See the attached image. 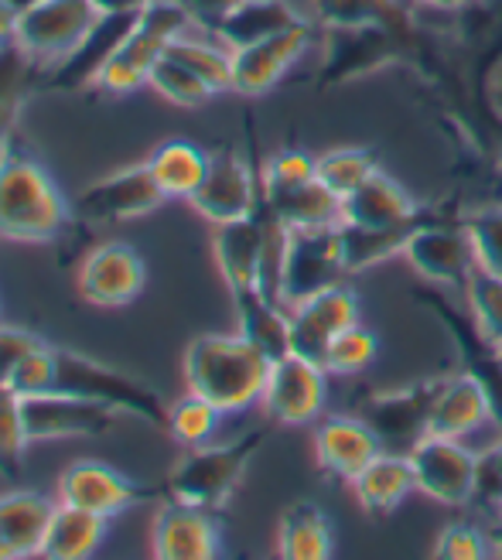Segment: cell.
Listing matches in <instances>:
<instances>
[{
  "label": "cell",
  "instance_id": "cell-1",
  "mask_svg": "<svg viewBox=\"0 0 502 560\" xmlns=\"http://www.w3.org/2000/svg\"><path fill=\"white\" fill-rule=\"evenodd\" d=\"M424 75L482 114V127L502 133V0H471L455 11L448 32H434Z\"/></svg>",
  "mask_w": 502,
  "mask_h": 560
},
{
  "label": "cell",
  "instance_id": "cell-2",
  "mask_svg": "<svg viewBox=\"0 0 502 560\" xmlns=\"http://www.w3.org/2000/svg\"><path fill=\"white\" fill-rule=\"evenodd\" d=\"M11 389H17L21 397L27 394H69L103 404L117 413L137 417L151 428L167 431V404L154 386L144 380H137L124 370L106 366V362L86 355V352H72L62 346L42 342L32 355H27L14 380Z\"/></svg>",
  "mask_w": 502,
  "mask_h": 560
},
{
  "label": "cell",
  "instance_id": "cell-3",
  "mask_svg": "<svg viewBox=\"0 0 502 560\" xmlns=\"http://www.w3.org/2000/svg\"><path fill=\"white\" fill-rule=\"evenodd\" d=\"M72 206L45 164L27 151L21 130L0 144V236L14 243H51L72 226Z\"/></svg>",
  "mask_w": 502,
  "mask_h": 560
},
{
  "label": "cell",
  "instance_id": "cell-4",
  "mask_svg": "<svg viewBox=\"0 0 502 560\" xmlns=\"http://www.w3.org/2000/svg\"><path fill=\"white\" fill-rule=\"evenodd\" d=\"M270 362L243 335L206 331L195 335L185 349V386L199 394L222 413H240L260 404V394L270 376Z\"/></svg>",
  "mask_w": 502,
  "mask_h": 560
},
{
  "label": "cell",
  "instance_id": "cell-5",
  "mask_svg": "<svg viewBox=\"0 0 502 560\" xmlns=\"http://www.w3.org/2000/svg\"><path fill=\"white\" fill-rule=\"evenodd\" d=\"M270 428H254L240 434L230 444H199V447H185V455L172 465V471L157 482L161 486V502L164 499H178L188 506H199L209 513L226 510V502L240 489L243 475L249 462L257 458L264 447Z\"/></svg>",
  "mask_w": 502,
  "mask_h": 560
},
{
  "label": "cell",
  "instance_id": "cell-6",
  "mask_svg": "<svg viewBox=\"0 0 502 560\" xmlns=\"http://www.w3.org/2000/svg\"><path fill=\"white\" fill-rule=\"evenodd\" d=\"M188 27H191V21L178 0H154L151 8H144L133 18L130 32L124 35V42L114 51V59H109L106 69L100 72L96 90L124 96V93L148 86L151 69L157 66L164 48L172 45V38L185 35Z\"/></svg>",
  "mask_w": 502,
  "mask_h": 560
},
{
  "label": "cell",
  "instance_id": "cell-7",
  "mask_svg": "<svg viewBox=\"0 0 502 560\" xmlns=\"http://www.w3.org/2000/svg\"><path fill=\"white\" fill-rule=\"evenodd\" d=\"M441 386L444 376L413 380L394 389H359L352 413L373 428L383 452L407 455L417 441H424L431 434V413Z\"/></svg>",
  "mask_w": 502,
  "mask_h": 560
},
{
  "label": "cell",
  "instance_id": "cell-8",
  "mask_svg": "<svg viewBox=\"0 0 502 560\" xmlns=\"http://www.w3.org/2000/svg\"><path fill=\"white\" fill-rule=\"evenodd\" d=\"M400 257L417 277H424L428 284L462 288V291L479 267L476 246H471V236L465 230L458 209H448V212L431 209V215L410 233Z\"/></svg>",
  "mask_w": 502,
  "mask_h": 560
},
{
  "label": "cell",
  "instance_id": "cell-9",
  "mask_svg": "<svg viewBox=\"0 0 502 560\" xmlns=\"http://www.w3.org/2000/svg\"><path fill=\"white\" fill-rule=\"evenodd\" d=\"M413 301L424 304L444 325V331L452 335L455 352H458V370L482 386V394L489 397V407H492V424H499L502 431V352L489 342V335L471 318V312H462V307L444 294V288L437 284L417 288Z\"/></svg>",
  "mask_w": 502,
  "mask_h": 560
},
{
  "label": "cell",
  "instance_id": "cell-10",
  "mask_svg": "<svg viewBox=\"0 0 502 560\" xmlns=\"http://www.w3.org/2000/svg\"><path fill=\"white\" fill-rule=\"evenodd\" d=\"M164 202H167V195L154 182L151 167L130 164L82 188L72 202V215L79 222H86V226H114V222L151 215Z\"/></svg>",
  "mask_w": 502,
  "mask_h": 560
},
{
  "label": "cell",
  "instance_id": "cell-11",
  "mask_svg": "<svg viewBox=\"0 0 502 560\" xmlns=\"http://www.w3.org/2000/svg\"><path fill=\"white\" fill-rule=\"evenodd\" d=\"M188 206L209 219L212 226L254 215L260 209V161L240 154L236 148H219L209 154L206 178Z\"/></svg>",
  "mask_w": 502,
  "mask_h": 560
},
{
  "label": "cell",
  "instance_id": "cell-12",
  "mask_svg": "<svg viewBox=\"0 0 502 560\" xmlns=\"http://www.w3.org/2000/svg\"><path fill=\"white\" fill-rule=\"evenodd\" d=\"M93 0H35L17 14V45L42 66L62 62L100 21Z\"/></svg>",
  "mask_w": 502,
  "mask_h": 560
},
{
  "label": "cell",
  "instance_id": "cell-13",
  "mask_svg": "<svg viewBox=\"0 0 502 560\" xmlns=\"http://www.w3.org/2000/svg\"><path fill=\"white\" fill-rule=\"evenodd\" d=\"M346 277L349 270H346V254H342V222L339 226L291 230L284 280H281V301L288 307L331 284H342Z\"/></svg>",
  "mask_w": 502,
  "mask_h": 560
},
{
  "label": "cell",
  "instance_id": "cell-14",
  "mask_svg": "<svg viewBox=\"0 0 502 560\" xmlns=\"http://www.w3.org/2000/svg\"><path fill=\"white\" fill-rule=\"evenodd\" d=\"M410 468H413V486L421 495L441 502V506L462 510L476 495V465L479 452H468L458 438H441L428 434L417 441L410 452Z\"/></svg>",
  "mask_w": 502,
  "mask_h": 560
},
{
  "label": "cell",
  "instance_id": "cell-15",
  "mask_svg": "<svg viewBox=\"0 0 502 560\" xmlns=\"http://www.w3.org/2000/svg\"><path fill=\"white\" fill-rule=\"evenodd\" d=\"M328 400V370L294 352L270 362V376L260 394V407L270 424L301 428L322 417Z\"/></svg>",
  "mask_w": 502,
  "mask_h": 560
},
{
  "label": "cell",
  "instance_id": "cell-16",
  "mask_svg": "<svg viewBox=\"0 0 502 560\" xmlns=\"http://www.w3.org/2000/svg\"><path fill=\"white\" fill-rule=\"evenodd\" d=\"M148 499L161 502V486H144L137 479H127L124 471L109 468L103 462H93V458L72 462L59 475V502L90 510L103 520H114L127 513L130 506H141Z\"/></svg>",
  "mask_w": 502,
  "mask_h": 560
},
{
  "label": "cell",
  "instance_id": "cell-17",
  "mask_svg": "<svg viewBox=\"0 0 502 560\" xmlns=\"http://www.w3.org/2000/svg\"><path fill=\"white\" fill-rule=\"evenodd\" d=\"M148 264L130 243H100L79 264L75 291L93 307H127L144 294Z\"/></svg>",
  "mask_w": 502,
  "mask_h": 560
},
{
  "label": "cell",
  "instance_id": "cell-18",
  "mask_svg": "<svg viewBox=\"0 0 502 560\" xmlns=\"http://www.w3.org/2000/svg\"><path fill=\"white\" fill-rule=\"evenodd\" d=\"M318 24L304 18L284 32H277L264 42L233 48V93L240 96H264L288 75V69L301 59L315 42Z\"/></svg>",
  "mask_w": 502,
  "mask_h": 560
},
{
  "label": "cell",
  "instance_id": "cell-19",
  "mask_svg": "<svg viewBox=\"0 0 502 560\" xmlns=\"http://www.w3.org/2000/svg\"><path fill=\"white\" fill-rule=\"evenodd\" d=\"M359 322V294L346 284H331L312 298L291 304V352L325 366V355L339 335Z\"/></svg>",
  "mask_w": 502,
  "mask_h": 560
},
{
  "label": "cell",
  "instance_id": "cell-20",
  "mask_svg": "<svg viewBox=\"0 0 502 560\" xmlns=\"http://www.w3.org/2000/svg\"><path fill=\"white\" fill-rule=\"evenodd\" d=\"M24 428L32 441L103 438L117 428V410L69 394H27L21 397Z\"/></svg>",
  "mask_w": 502,
  "mask_h": 560
},
{
  "label": "cell",
  "instance_id": "cell-21",
  "mask_svg": "<svg viewBox=\"0 0 502 560\" xmlns=\"http://www.w3.org/2000/svg\"><path fill=\"white\" fill-rule=\"evenodd\" d=\"M151 550L161 560H209L222 553V529L215 513L178 499H164L154 516Z\"/></svg>",
  "mask_w": 502,
  "mask_h": 560
},
{
  "label": "cell",
  "instance_id": "cell-22",
  "mask_svg": "<svg viewBox=\"0 0 502 560\" xmlns=\"http://www.w3.org/2000/svg\"><path fill=\"white\" fill-rule=\"evenodd\" d=\"M133 18L137 14H100V21L90 27V35L82 38L62 62L48 66L45 90H51V93L93 90L96 82H100V72L106 69V62L114 59L117 45L130 32Z\"/></svg>",
  "mask_w": 502,
  "mask_h": 560
},
{
  "label": "cell",
  "instance_id": "cell-23",
  "mask_svg": "<svg viewBox=\"0 0 502 560\" xmlns=\"http://www.w3.org/2000/svg\"><path fill=\"white\" fill-rule=\"evenodd\" d=\"M383 452L373 428L355 413H331L315 428V462L331 482L352 486L355 475Z\"/></svg>",
  "mask_w": 502,
  "mask_h": 560
},
{
  "label": "cell",
  "instance_id": "cell-24",
  "mask_svg": "<svg viewBox=\"0 0 502 560\" xmlns=\"http://www.w3.org/2000/svg\"><path fill=\"white\" fill-rule=\"evenodd\" d=\"M264 236H267V219L264 209L254 215H243L233 222H222L212 233V257L215 267L226 280L230 294L257 288L260 277V257H264Z\"/></svg>",
  "mask_w": 502,
  "mask_h": 560
},
{
  "label": "cell",
  "instance_id": "cell-25",
  "mask_svg": "<svg viewBox=\"0 0 502 560\" xmlns=\"http://www.w3.org/2000/svg\"><path fill=\"white\" fill-rule=\"evenodd\" d=\"M424 212H428V206H417L410 199V191L383 172L370 175L355 191H349L342 199L346 226H366V230L407 226V222L424 219Z\"/></svg>",
  "mask_w": 502,
  "mask_h": 560
},
{
  "label": "cell",
  "instance_id": "cell-26",
  "mask_svg": "<svg viewBox=\"0 0 502 560\" xmlns=\"http://www.w3.org/2000/svg\"><path fill=\"white\" fill-rule=\"evenodd\" d=\"M55 506L59 502L32 489H14L0 495V540L8 547V557H42Z\"/></svg>",
  "mask_w": 502,
  "mask_h": 560
},
{
  "label": "cell",
  "instance_id": "cell-27",
  "mask_svg": "<svg viewBox=\"0 0 502 560\" xmlns=\"http://www.w3.org/2000/svg\"><path fill=\"white\" fill-rule=\"evenodd\" d=\"M236 331L254 342L267 359H281L291 352V307L267 298L260 288L236 291Z\"/></svg>",
  "mask_w": 502,
  "mask_h": 560
},
{
  "label": "cell",
  "instance_id": "cell-28",
  "mask_svg": "<svg viewBox=\"0 0 502 560\" xmlns=\"http://www.w3.org/2000/svg\"><path fill=\"white\" fill-rule=\"evenodd\" d=\"M413 468L410 458L400 452H380L366 468L355 475L352 492L359 499L362 513H370L376 520L389 516L400 502L413 492Z\"/></svg>",
  "mask_w": 502,
  "mask_h": 560
},
{
  "label": "cell",
  "instance_id": "cell-29",
  "mask_svg": "<svg viewBox=\"0 0 502 560\" xmlns=\"http://www.w3.org/2000/svg\"><path fill=\"white\" fill-rule=\"evenodd\" d=\"M48 66L32 59L17 42L0 48V144L17 133L27 100L45 90Z\"/></svg>",
  "mask_w": 502,
  "mask_h": 560
},
{
  "label": "cell",
  "instance_id": "cell-30",
  "mask_svg": "<svg viewBox=\"0 0 502 560\" xmlns=\"http://www.w3.org/2000/svg\"><path fill=\"white\" fill-rule=\"evenodd\" d=\"M486 420H492V407H489V397L482 394V386L471 376H465L462 370L444 376V386L431 413V434L465 438L468 431L482 428Z\"/></svg>",
  "mask_w": 502,
  "mask_h": 560
},
{
  "label": "cell",
  "instance_id": "cell-31",
  "mask_svg": "<svg viewBox=\"0 0 502 560\" xmlns=\"http://www.w3.org/2000/svg\"><path fill=\"white\" fill-rule=\"evenodd\" d=\"M331 520L318 502H294L277 523V553L284 560H325L335 547Z\"/></svg>",
  "mask_w": 502,
  "mask_h": 560
},
{
  "label": "cell",
  "instance_id": "cell-32",
  "mask_svg": "<svg viewBox=\"0 0 502 560\" xmlns=\"http://www.w3.org/2000/svg\"><path fill=\"white\" fill-rule=\"evenodd\" d=\"M106 523L109 520H103L90 510L59 502L51 513V523H48L42 557H51V560H86V557H93L106 537Z\"/></svg>",
  "mask_w": 502,
  "mask_h": 560
},
{
  "label": "cell",
  "instance_id": "cell-33",
  "mask_svg": "<svg viewBox=\"0 0 502 560\" xmlns=\"http://www.w3.org/2000/svg\"><path fill=\"white\" fill-rule=\"evenodd\" d=\"M264 206L284 222L288 230H312V226H339L342 222V199L331 195L318 178L288 191H260Z\"/></svg>",
  "mask_w": 502,
  "mask_h": 560
},
{
  "label": "cell",
  "instance_id": "cell-34",
  "mask_svg": "<svg viewBox=\"0 0 502 560\" xmlns=\"http://www.w3.org/2000/svg\"><path fill=\"white\" fill-rule=\"evenodd\" d=\"M297 21H304V14H297L288 0H243V4L215 27L212 38L233 51V48L254 45V42H264L277 32H284V27Z\"/></svg>",
  "mask_w": 502,
  "mask_h": 560
},
{
  "label": "cell",
  "instance_id": "cell-35",
  "mask_svg": "<svg viewBox=\"0 0 502 560\" xmlns=\"http://www.w3.org/2000/svg\"><path fill=\"white\" fill-rule=\"evenodd\" d=\"M151 167L154 182L161 185V191L167 199H191L199 191L206 167H209V151H202L191 140H164V144L154 148V154L144 161Z\"/></svg>",
  "mask_w": 502,
  "mask_h": 560
},
{
  "label": "cell",
  "instance_id": "cell-36",
  "mask_svg": "<svg viewBox=\"0 0 502 560\" xmlns=\"http://www.w3.org/2000/svg\"><path fill=\"white\" fill-rule=\"evenodd\" d=\"M431 215V209L424 212V219ZM424 219L407 222V226H386V230H366V226H346L342 222V254H346V270L362 273V270H373L389 257H400L404 246L410 240V233L421 226Z\"/></svg>",
  "mask_w": 502,
  "mask_h": 560
},
{
  "label": "cell",
  "instance_id": "cell-37",
  "mask_svg": "<svg viewBox=\"0 0 502 560\" xmlns=\"http://www.w3.org/2000/svg\"><path fill=\"white\" fill-rule=\"evenodd\" d=\"M417 8L410 0H312V21L322 32L335 27H366V24H394L410 18Z\"/></svg>",
  "mask_w": 502,
  "mask_h": 560
},
{
  "label": "cell",
  "instance_id": "cell-38",
  "mask_svg": "<svg viewBox=\"0 0 502 560\" xmlns=\"http://www.w3.org/2000/svg\"><path fill=\"white\" fill-rule=\"evenodd\" d=\"M172 55L175 62H182L185 69H191L202 82L219 93H233V51L226 45H215V42H202V38H188V35H178L172 38V45L164 48Z\"/></svg>",
  "mask_w": 502,
  "mask_h": 560
},
{
  "label": "cell",
  "instance_id": "cell-39",
  "mask_svg": "<svg viewBox=\"0 0 502 560\" xmlns=\"http://www.w3.org/2000/svg\"><path fill=\"white\" fill-rule=\"evenodd\" d=\"M376 172H380V154L373 148H335V151H325L322 158H315L318 182L331 195H339V199H346L349 191H355Z\"/></svg>",
  "mask_w": 502,
  "mask_h": 560
},
{
  "label": "cell",
  "instance_id": "cell-40",
  "mask_svg": "<svg viewBox=\"0 0 502 560\" xmlns=\"http://www.w3.org/2000/svg\"><path fill=\"white\" fill-rule=\"evenodd\" d=\"M148 86L161 100H167L172 106H182V109H199V106H206L215 96V90L209 86V82H202L191 69H185L182 62H175L167 51L161 55L157 66L151 69Z\"/></svg>",
  "mask_w": 502,
  "mask_h": 560
},
{
  "label": "cell",
  "instance_id": "cell-41",
  "mask_svg": "<svg viewBox=\"0 0 502 560\" xmlns=\"http://www.w3.org/2000/svg\"><path fill=\"white\" fill-rule=\"evenodd\" d=\"M27 444H32V438L24 428L21 394L8 386L0 389V479L4 482H21Z\"/></svg>",
  "mask_w": 502,
  "mask_h": 560
},
{
  "label": "cell",
  "instance_id": "cell-42",
  "mask_svg": "<svg viewBox=\"0 0 502 560\" xmlns=\"http://www.w3.org/2000/svg\"><path fill=\"white\" fill-rule=\"evenodd\" d=\"M222 410L202 400L199 394H188L175 404H167V434H172L182 447H199L209 444V438L219 428Z\"/></svg>",
  "mask_w": 502,
  "mask_h": 560
},
{
  "label": "cell",
  "instance_id": "cell-43",
  "mask_svg": "<svg viewBox=\"0 0 502 560\" xmlns=\"http://www.w3.org/2000/svg\"><path fill=\"white\" fill-rule=\"evenodd\" d=\"M376 355H380L376 331L355 322L331 342V349L325 355V370H328V376H355L362 370H370Z\"/></svg>",
  "mask_w": 502,
  "mask_h": 560
},
{
  "label": "cell",
  "instance_id": "cell-44",
  "mask_svg": "<svg viewBox=\"0 0 502 560\" xmlns=\"http://www.w3.org/2000/svg\"><path fill=\"white\" fill-rule=\"evenodd\" d=\"M465 294H468L471 318L489 335V342L502 349V277L476 267V273H471V280L465 284Z\"/></svg>",
  "mask_w": 502,
  "mask_h": 560
},
{
  "label": "cell",
  "instance_id": "cell-45",
  "mask_svg": "<svg viewBox=\"0 0 502 560\" xmlns=\"http://www.w3.org/2000/svg\"><path fill=\"white\" fill-rule=\"evenodd\" d=\"M462 222L476 246V257L482 270H492L502 277V202L476 206L471 212H462Z\"/></svg>",
  "mask_w": 502,
  "mask_h": 560
},
{
  "label": "cell",
  "instance_id": "cell-46",
  "mask_svg": "<svg viewBox=\"0 0 502 560\" xmlns=\"http://www.w3.org/2000/svg\"><path fill=\"white\" fill-rule=\"evenodd\" d=\"M431 557L441 560H486L492 557V544H489V529L468 520H455L448 526L437 529V540L431 547Z\"/></svg>",
  "mask_w": 502,
  "mask_h": 560
},
{
  "label": "cell",
  "instance_id": "cell-47",
  "mask_svg": "<svg viewBox=\"0 0 502 560\" xmlns=\"http://www.w3.org/2000/svg\"><path fill=\"white\" fill-rule=\"evenodd\" d=\"M315 158L301 148H288V151H277L273 158L260 161V191H288L297 185H308L315 182Z\"/></svg>",
  "mask_w": 502,
  "mask_h": 560
},
{
  "label": "cell",
  "instance_id": "cell-48",
  "mask_svg": "<svg viewBox=\"0 0 502 560\" xmlns=\"http://www.w3.org/2000/svg\"><path fill=\"white\" fill-rule=\"evenodd\" d=\"M471 502L479 506V513H486L489 520L499 516L502 510V438L479 452V465H476V495Z\"/></svg>",
  "mask_w": 502,
  "mask_h": 560
},
{
  "label": "cell",
  "instance_id": "cell-49",
  "mask_svg": "<svg viewBox=\"0 0 502 560\" xmlns=\"http://www.w3.org/2000/svg\"><path fill=\"white\" fill-rule=\"evenodd\" d=\"M45 339L27 328H8L0 325V389H8L21 362L32 355Z\"/></svg>",
  "mask_w": 502,
  "mask_h": 560
},
{
  "label": "cell",
  "instance_id": "cell-50",
  "mask_svg": "<svg viewBox=\"0 0 502 560\" xmlns=\"http://www.w3.org/2000/svg\"><path fill=\"white\" fill-rule=\"evenodd\" d=\"M178 4L185 8L188 21L195 27H202V32L215 35V27L233 14L243 0H178Z\"/></svg>",
  "mask_w": 502,
  "mask_h": 560
},
{
  "label": "cell",
  "instance_id": "cell-51",
  "mask_svg": "<svg viewBox=\"0 0 502 560\" xmlns=\"http://www.w3.org/2000/svg\"><path fill=\"white\" fill-rule=\"evenodd\" d=\"M17 8L11 4V0H0V48L4 45H14L17 38Z\"/></svg>",
  "mask_w": 502,
  "mask_h": 560
},
{
  "label": "cell",
  "instance_id": "cell-52",
  "mask_svg": "<svg viewBox=\"0 0 502 560\" xmlns=\"http://www.w3.org/2000/svg\"><path fill=\"white\" fill-rule=\"evenodd\" d=\"M103 14H141L154 0H93Z\"/></svg>",
  "mask_w": 502,
  "mask_h": 560
},
{
  "label": "cell",
  "instance_id": "cell-53",
  "mask_svg": "<svg viewBox=\"0 0 502 560\" xmlns=\"http://www.w3.org/2000/svg\"><path fill=\"white\" fill-rule=\"evenodd\" d=\"M413 8H421V11H437V14H455L462 11L465 4H471V0H410Z\"/></svg>",
  "mask_w": 502,
  "mask_h": 560
},
{
  "label": "cell",
  "instance_id": "cell-54",
  "mask_svg": "<svg viewBox=\"0 0 502 560\" xmlns=\"http://www.w3.org/2000/svg\"><path fill=\"white\" fill-rule=\"evenodd\" d=\"M489 544H492V557H502V520H492L489 526Z\"/></svg>",
  "mask_w": 502,
  "mask_h": 560
},
{
  "label": "cell",
  "instance_id": "cell-55",
  "mask_svg": "<svg viewBox=\"0 0 502 560\" xmlns=\"http://www.w3.org/2000/svg\"><path fill=\"white\" fill-rule=\"evenodd\" d=\"M8 557V547H4V540H0V560H4Z\"/></svg>",
  "mask_w": 502,
  "mask_h": 560
},
{
  "label": "cell",
  "instance_id": "cell-56",
  "mask_svg": "<svg viewBox=\"0 0 502 560\" xmlns=\"http://www.w3.org/2000/svg\"><path fill=\"white\" fill-rule=\"evenodd\" d=\"M495 520H502V510H499V516H495Z\"/></svg>",
  "mask_w": 502,
  "mask_h": 560
},
{
  "label": "cell",
  "instance_id": "cell-57",
  "mask_svg": "<svg viewBox=\"0 0 502 560\" xmlns=\"http://www.w3.org/2000/svg\"><path fill=\"white\" fill-rule=\"evenodd\" d=\"M499 352H502V349H499Z\"/></svg>",
  "mask_w": 502,
  "mask_h": 560
}]
</instances>
